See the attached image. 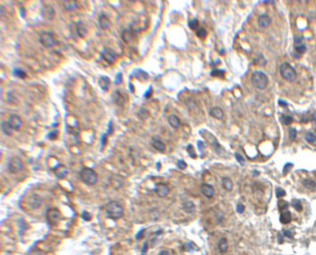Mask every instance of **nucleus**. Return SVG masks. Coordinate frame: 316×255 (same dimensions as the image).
<instances>
[{"label": "nucleus", "mask_w": 316, "mask_h": 255, "mask_svg": "<svg viewBox=\"0 0 316 255\" xmlns=\"http://www.w3.org/2000/svg\"><path fill=\"white\" fill-rule=\"evenodd\" d=\"M169 124L173 128V129H178L180 127V119L175 114H170L167 118Z\"/></svg>", "instance_id": "obj_20"}, {"label": "nucleus", "mask_w": 316, "mask_h": 255, "mask_svg": "<svg viewBox=\"0 0 316 255\" xmlns=\"http://www.w3.org/2000/svg\"><path fill=\"white\" fill-rule=\"evenodd\" d=\"M13 74L16 76V77L18 78H22V79H24L25 77H27V73L24 72V71L21 68H14L13 69Z\"/></svg>", "instance_id": "obj_32"}, {"label": "nucleus", "mask_w": 316, "mask_h": 255, "mask_svg": "<svg viewBox=\"0 0 316 255\" xmlns=\"http://www.w3.org/2000/svg\"><path fill=\"white\" fill-rule=\"evenodd\" d=\"M49 137H51L50 139H55L58 136V131H53L52 132H50V134L48 135Z\"/></svg>", "instance_id": "obj_47"}, {"label": "nucleus", "mask_w": 316, "mask_h": 255, "mask_svg": "<svg viewBox=\"0 0 316 255\" xmlns=\"http://www.w3.org/2000/svg\"><path fill=\"white\" fill-rule=\"evenodd\" d=\"M315 131H316V130H315Z\"/></svg>", "instance_id": "obj_61"}, {"label": "nucleus", "mask_w": 316, "mask_h": 255, "mask_svg": "<svg viewBox=\"0 0 316 255\" xmlns=\"http://www.w3.org/2000/svg\"><path fill=\"white\" fill-rule=\"evenodd\" d=\"M272 23V19L267 14H262L261 16L258 18V24L263 28L268 27Z\"/></svg>", "instance_id": "obj_13"}, {"label": "nucleus", "mask_w": 316, "mask_h": 255, "mask_svg": "<svg viewBox=\"0 0 316 255\" xmlns=\"http://www.w3.org/2000/svg\"><path fill=\"white\" fill-rule=\"evenodd\" d=\"M98 84L100 86V88L106 92V91L109 90V87L111 85V81L107 76H100V77L98 78Z\"/></svg>", "instance_id": "obj_16"}, {"label": "nucleus", "mask_w": 316, "mask_h": 255, "mask_svg": "<svg viewBox=\"0 0 316 255\" xmlns=\"http://www.w3.org/2000/svg\"><path fill=\"white\" fill-rule=\"evenodd\" d=\"M198 27H200V23H198V21H197V19L191 20V21L189 22V27H190L191 29L196 30V31H197V30L198 28H200Z\"/></svg>", "instance_id": "obj_34"}, {"label": "nucleus", "mask_w": 316, "mask_h": 255, "mask_svg": "<svg viewBox=\"0 0 316 255\" xmlns=\"http://www.w3.org/2000/svg\"><path fill=\"white\" fill-rule=\"evenodd\" d=\"M278 104L281 105V106H288V103L286 102V101H284V100H282V99H279V100H278Z\"/></svg>", "instance_id": "obj_53"}, {"label": "nucleus", "mask_w": 316, "mask_h": 255, "mask_svg": "<svg viewBox=\"0 0 316 255\" xmlns=\"http://www.w3.org/2000/svg\"><path fill=\"white\" fill-rule=\"evenodd\" d=\"M8 171L11 173H19L23 170V163L19 157H12L8 162Z\"/></svg>", "instance_id": "obj_5"}, {"label": "nucleus", "mask_w": 316, "mask_h": 255, "mask_svg": "<svg viewBox=\"0 0 316 255\" xmlns=\"http://www.w3.org/2000/svg\"><path fill=\"white\" fill-rule=\"evenodd\" d=\"M75 31L79 37H85L87 35V29L81 23H77L75 24Z\"/></svg>", "instance_id": "obj_23"}, {"label": "nucleus", "mask_w": 316, "mask_h": 255, "mask_svg": "<svg viewBox=\"0 0 316 255\" xmlns=\"http://www.w3.org/2000/svg\"><path fill=\"white\" fill-rule=\"evenodd\" d=\"M1 129H2L3 132L6 135H11L13 134V130H12V128L9 126L8 122H5V121L2 122V123H1Z\"/></svg>", "instance_id": "obj_31"}, {"label": "nucleus", "mask_w": 316, "mask_h": 255, "mask_svg": "<svg viewBox=\"0 0 316 255\" xmlns=\"http://www.w3.org/2000/svg\"><path fill=\"white\" fill-rule=\"evenodd\" d=\"M196 33H197V37H200V38H205L206 37V35H207V31H206V30L204 29V28H203V27H200V28H198L197 30V31H196Z\"/></svg>", "instance_id": "obj_35"}, {"label": "nucleus", "mask_w": 316, "mask_h": 255, "mask_svg": "<svg viewBox=\"0 0 316 255\" xmlns=\"http://www.w3.org/2000/svg\"><path fill=\"white\" fill-rule=\"evenodd\" d=\"M151 91H152V88H151V87H150V88H149V90H148V91H147V93H146V94L144 95V96H145V98H147V99H148V98H149V96H150V95H151V93H152V92H151Z\"/></svg>", "instance_id": "obj_55"}, {"label": "nucleus", "mask_w": 316, "mask_h": 255, "mask_svg": "<svg viewBox=\"0 0 316 255\" xmlns=\"http://www.w3.org/2000/svg\"><path fill=\"white\" fill-rule=\"evenodd\" d=\"M182 207H183V210L187 213H193L196 210V207L192 201H185L184 203H183Z\"/></svg>", "instance_id": "obj_22"}, {"label": "nucleus", "mask_w": 316, "mask_h": 255, "mask_svg": "<svg viewBox=\"0 0 316 255\" xmlns=\"http://www.w3.org/2000/svg\"><path fill=\"white\" fill-rule=\"evenodd\" d=\"M100 56H101V58H102L105 62L109 64H113L116 62V59H117V54L115 53V51L112 50L111 48H108V47L104 48L102 51H101Z\"/></svg>", "instance_id": "obj_8"}, {"label": "nucleus", "mask_w": 316, "mask_h": 255, "mask_svg": "<svg viewBox=\"0 0 316 255\" xmlns=\"http://www.w3.org/2000/svg\"><path fill=\"white\" fill-rule=\"evenodd\" d=\"M278 207H279V210H285V208L288 207V203L281 200L278 203Z\"/></svg>", "instance_id": "obj_43"}, {"label": "nucleus", "mask_w": 316, "mask_h": 255, "mask_svg": "<svg viewBox=\"0 0 316 255\" xmlns=\"http://www.w3.org/2000/svg\"><path fill=\"white\" fill-rule=\"evenodd\" d=\"M98 23L102 29H109L111 27V22L105 14H100L98 17Z\"/></svg>", "instance_id": "obj_14"}, {"label": "nucleus", "mask_w": 316, "mask_h": 255, "mask_svg": "<svg viewBox=\"0 0 316 255\" xmlns=\"http://www.w3.org/2000/svg\"><path fill=\"white\" fill-rule=\"evenodd\" d=\"M155 192L159 197H166L169 193V187L165 183H157L155 186Z\"/></svg>", "instance_id": "obj_11"}, {"label": "nucleus", "mask_w": 316, "mask_h": 255, "mask_svg": "<svg viewBox=\"0 0 316 255\" xmlns=\"http://www.w3.org/2000/svg\"><path fill=\"white\" fill-rule=\"evenodd\" d=\"M7 122H8L9 126L11 127L12 130H14V131H18L22 126V119H21V117L17 114L10 115Z\"/></svg>", "instance_id": "obj_10"}, {"label": "nucleus", "mask_w": 316, "mask_h": 255, "mask_svg": "<svg viewBox=\"0 0 316 255\" xmlns=\"http://www.w3.org/2000/svg\"><path fill=\"white\" fill-rule=\"evenodd\" d=\"M201 191L202 193L203 196H205L206 198H212L214 196V188L212 185L207 184V183H202L201 186Z\"/></svg>", "instance_id": "obj_12"}, {"label": "nucleus", "mask_w": 316, "mask_h": 255, "mask_svg": "<svg viewBox=\"0 0 316 255\" xmlns=\"http://www.w3.org/2000/svg\"><path fill=\"white\" fill-rule=\"evenodd\" d=\"M209 114L213 118L218 119V120H222L224 118V112L220 107H212L209 110Z\"/></svg>", "instance_id": "obj_17"}, {"label": "nucleus", "mask_w": 316, "mask_h": 255, "mask_svg": "<svg viewBox=\"0 0 316 255\" xmlns=\"http://www.w3.org/2000/svg\"><path fill=\"white\" fill-rule=\"evenodd\" d=\"M304 138L307 140L308 143L310 144H316V135L313 134L312 131H307L305 132L304 135Z\"/></svg>", "instance_id": "obj_29"}, {"label": "nucleus", "mask_w": 316, "mask_h": 255, "mask_svg": "<svg viewBox=\"0 0 316 255\" xmlns=\"http://www.w3.org/2000/svg\"><path fill=\"white\" fill-rule=\"evenodd\" d=\"M132 36H133V34H132L131 29H125L123 33H122V38H123V40L126 43L130 42Z\"/></svg>", "instance_id": "obj_28"}, {"label": "nucleus", "mask_w": 316, "mask_h": 255, "mask_svg": "<svg viewBox=\"0 0 316 255\" xmlns=\"http://www.w3.org/2000/svg\"><path fill=\"white\" fill-rule=\"evenodd\" d=\"M279 119H280V121H281V123H282L283 125H285V126H288V125H290V124H292L293 121H294V119H293L292 116H290V115H285V114H282L281 116H280Z\"/></svg>", "instance_id": "obj_30"}, {"label": "nucleus", "mask_w": 316, "mask_h": 255, "mask_svg": "<svg viewBox=\"0 0 316 255\" xmlns=\"http://www.w3.org/2000/svg\"><path fill=\"white\" fill-rule=\"evenodd\" d=\"M295 51H296V53L299 54V56H300L307 51V46H305L304 43L297 44V45H295Z\"/></svg>", "instance_id": "obj_33"}, {"label": "nucleus", "mask_w": 316, "mask_h": 255, "mask_svg": "<svg viewBox=\"0 0 316 255\" xmlns=\"http://www.w3.org/2000/svg\"><path fill=\"white\" fill-rule=\"evenodd\" d=\"M236 159L241 166H244V164H245V160H244V158L240 154H238V153H236Z\"/></svg>", "instance_id": "obj_41"}, {"label": "nucleus", "mask_w": 316, "mask_h": 255, "mask_svg": "<svg viewBox=\"0 0 316 255\" xmlns=\"http://www.w3.org/2000/svg\"><path fill=\"white\" fill-rule=\"evenodd\" d=\"M112 99H113V101H114V102H115L117 105L123 106V105L125 104L126 99H125V98H124L123 94H122L121 92L118 91V90L115 91L114 93H113V95H112Z\"/></svg>", "instance_id": "obj_15"}, {"label": "nucleus", "mask_w": 316, "mask_h": 255, "mask_svg": "<svg viewBox=\"0 0 316 255\" xmlns=\"http://www.w3.org/2000/svg\"><path fill=\"white\" fill-rule=\"evenodd\" d=\"M222 186L225 190L227 191H232L233 190V181L231 180V178L229 177H223L222 178Z\"/></svg>", "instance_id": "obj_26"}, {"label": "nucleus", "mask_w": 316, "mask_h": 255, "mask_svg": "<svg viewBox=\"0 0 316 255\" xmlns=\"http://www.w3.org/2000/svg\"><path fill=\"white\" fill-rule=\"evenodd\" d=\"M251 83L253 84L254 87H256L259 90H264L267 88L268 84V79L266 73H264L263 71L256 70L254 71L251 75Z\"/></svg>", "instance_id": "obj_3"}, {"label": "nucleus", "mask_w": 316, "mask_h": 255, "mask_svg": "<svg viewBox=\"0 0 316 255\" xmlns=\"http://www.w3.org/2000/svg\"><path fill=\"white\" fill-rule=\"evenodd\" d=\"M197 147L201 153L204 152V143H203L202 141H197Z\"/></svg>", "instance_id": "obj_48"}, {"label": "nucleus", "mask_w": 316, "mask_h": 255, "mask_svg": "<svg viewBox=\"0 0 316 255\" xmlns=\"http://www.w3.org/2000/svg\"><path fill=\"white\" fill-rule=\"evenodd\" d=\"M82 218L84 219V220H86V221H89V220H91V215L90 212L84 210L82 212Z\"/></svg>", "instance_id": "obj_42"}, {"label": "nucleus", "mask_w": 316, "mask_h": 255, "mask_svg": "<svg viewBox=\"0 0 316 255\" xmlns=\"http://www.w3.org/2000/svg\"><path fill=\"white\" fill-rule=\"evenodd\" d=\"M46 218H47L49 224H51V225H55L62 219V213L55 207L49 208L47 212H46Z\"/></svg>", "instance_id": "obj_6"}, {"label": "nucleus", "mask_w": 316, "mask_h": 255, "mask_svg": "<svg viewBox=\"0 0 316 255\" xmlns=\"http://www.w3.org/2000/svg\"><path fill=\"white\" fill-rule=\"evenodd\" d=\"M62 5L64 9L67 11H73V10L78 8V3L74 0H64V1H62Z\"/></svg>", "instance_id": "obj_21"}, {"label": "nucleus", "mask_w": 316, "mask_h": 255, "mask_svg": "<svg viewBox=\"0 0 316 255\" xmlns=\"http://www.w3.org/2000/svg\"><path fill=\"white\" fill-rule=\"evenodd\" d=\"M79 177L87 185H94L98 180V173L91 167H83L79 172Z\"/></svg>", "instance_id": "obj_2"}, {"label": "nucleus", "mask_w": 316, "mask_h": 255, "mask_svg": "<svg viewBox=\"0 0 316 255\" xmlns=\"http://www.w3.org/2000/svg\"><path fill=\"white\" fill-rule=\"evenodd\" d=\"M224 54H225V50H224V49L220 50V55H224Z\"/></svg>", "instance_id": "obj_60"}, {"label": "nucleus", "mask_w": 316, "mask_h": 255, "mask_svg": "<svg viewBox=\"0 0 316 255\" xmlns=\"http://www.w3.org/2000/svg\"><path fill=\"white\" fill-rule=\"evenodd\" d=\"M106 137H107V135H103L102 137H101V144L102 145H105L106 143Z\"/></svg>", "instance_id": "obj_54"}, {"label": "nucleus", "mask_w": 316, "mask_h": 255, "mask_svg": "<svg viewBox=\"0 0 316 255\" xmlns=\"http://www.w3.org/2000/svg\"><path fill=\"white\" fill-rule=\"evenodd\" d=\"M284 236L287 237V238L292 239V238H293V233H292L291 231H289V230H285V231H284Z\"/></svg>", "instance_id": "obj_50"}, {"label": "nucleus", "mask_w": 316, "mask_h": 255, "mask_svg": "<svg viewBox=\"0 0 316 255\" xmlns=\"http://www.w3.org/2000/svg\"><path fill=\"white\" fill-rule=\"evenodd\" d=\"M292 206H293L298 211H300V210H303L302 203H300V201H299V200H293V202H292Z\"/></svg>", "instance_id": "obj_37"}, {"label": "nucleus", "mask_w": 316, "mask_h": 255, "mask_svg": "<svg viewBox=\"0 0 316 255\" xmlns=\"http://www.w3.org/2000/svg\"><path fill=\"white\" fill-rule=\"evenodd\" d=\"M279 220L280 222H281L282 224H288L291 222L292 220V216H291V212L286 210L281 213V215H280L279 217Z\"/></svg>", "instance_id": "obj_25"}, {"label": "nucleus", "mask_w": 316, "mask_h": 255, "mask_svg": "<svg viewBox=\"0 0 316 255\" xmlns=\"http://www.w3.org/2000/svg\"><path fill=\"white\" fill-rule=\"evenodd\" d=\"M294 42H295V45L303 43V37L302 36H296L295 39H294Z\"/></svg>", "instance_id": "obj_49"}, {"label": "nucleus", "mask_w": 316, "mask_h": 255, "mask_svg": "<svg viewBox=\"0 0 316 255\" xmlns=\"http://www.w3.org/2000/svg\"><path fill=\"white\" fill-rule=\"evenodd\" d=\"M53 171H55V175H57L58 177H59V178H63L68 173L67 169H66L63 165H58V167H54Z\"/></svg>", "instance_id": "obj_18"}, {"label": "nucleus", "mask_w": 316, "mask_h": 255, "mask_svg": "<svg viewBox=\"0 0 316 255\" xmlns=\"http://www.w3.org/2000/svg\"><path fill=\"white\" fill-rule=\"evenodd\" d=\"M244 210H245V207H244V205H242V203H238V205L236 206V211L238 213H243Z\"/></svg>", "instance_id": "obj_45"}, {"label": "nucleus", "mask_w": 316, "mask_h": 255, "mask_svg": "<svg viewBox=\"0 0 316 255\" xmlns=\"http://www.w3.org/2000/svg\"><path fill=\"white\" fill-rule=\"evenodd\" d=\"M27 203L31 210H37L42 205V198L37 194H30L27 197Z\"/></svg>", "instance_id": "obj_9"}, {"label": "nucleus", "mask_w": 316, "mask_h": 255, "mask_svg": "<svg viewBox=\"0 0 316 255\" xmlns=\"http://www.w3.org/2000/svg\"><path fill=\"white\" fill-rule=\"evenodd\" d=\"M279 70L282 78L288 81V82H294L296 78H297V72H296L293 66L288 63H283L280 65Z\"/></svg>", "instance_id": "obj_4"}, {"label": "nucleus", "mask_w": 316, "mask_h": 255, "mask_svg": "<svg viewBox=\"0 0 316 255\" xmlns=\"http://www.w3.org/2000/svg\"><path fill=\"white\" fill-rule=\"evenodd\" d=\"M187 151H188V153H189V155H190L191 158H194V159H195V158L197 157L196 152H195V150H194L193 146H192L191 144H189V145L187 146Z\"/></svg>", "instance_id": "obj_38"}, {"label": "nucleus", "mask_w": 316, "mask_h": 255, "mask_svg": "<svg viewBox=\"0 0 316 255\" xmlns=\"http://www.w3.org/2000/svg\"><path fill=\"white\" fill-rule=\"evenodd\" d=\"M224 74H225V71L224 70H219V69H215L211 72L212 76H220V77H223Z\"/></svg>", "instance_id": "obj_40"}, {"label": "nucleus", "mask_w": 316, "mask_h": 255, "mask_svg": "<svg viewBox=\"0 0 316 255\" xmlns=\"http://www.w3.org/2000/svg\"><path fill=\"white\" fill-rule=\"evenodd\" d=\"M177 167H179L180 170H185L187 167V164L183 160H179L177 162Z\"/></svg>", "instance_id": "obj_44"}, {"label": "nucleus", "mask_w": 316, "mask_h": 255, "mask_svg": "<svg viewBox=\"0 0 316 255\" xmlns=\"http://www.w3.org/2000/svg\"><path fill=\"white\" fill-rule=\"evenodd\" d=\"M263 3H266V4H274L275 1H267V0H264V1H262Z\"/></svg>", "instance_id": "obj_59"}, {"label": "nucleus", "mask_w": 316, "mask_h": 255, "mask_svg": "<svg viewBox=\"0 0 316 255\" xmlns=\"http://www.w3.org/2000/svg\"><path fill=\"white\" fill-rule=\"evenodd\" d=\"M105 210H106L107 216L111 219H114V220L121 218L124 214L123 206L117 201H111L110 203H107Z\"/></svg>", "instance_id": "obj_1"}, {"label": "nucleus", "mask_w": 316, "mask_h": 255, "mask_svg": "<svg viewBox=\"0 0 316 255\" xmlns=\"http://www.w3.org/2000/svg\"><path fill=\"white\" fill-rule=\"evenodd\" d=\"M122 81H123V79H122V73L118 72V73H117V75H116L115 83L116 84H120V83H122Z\"/></svg>", "instance_id": "obj_46"}, {"label": "nucleus", "mask_w": 316, "mask_h": 255, "mask_svg": "<svg viewBox=\"0 0 316 255\" xmlns=\"http://www.w3.org/2000/svg\"><path fill=\"white\" fill-rule=\"evenodd\" d=\"M292 166H293L292 164H287V165H285V167H284V171H283V174H286V172L289 171L288 167H291Z\"/></svg>", "instance_id": "obj_52"}, {"label": "nucleus", "mask_w": 316, "mask_h": 255, "mask_svg": "<svg viewBox=\"0 0 316 255\" xmlns=\"http://www.w3.org/2000/svg\"><path fill=\"white\" fill-rule=\"evenodd\" d=\"M302 183L307 189H308L310 191H313L316 189V182L313 181L312 179H308V178H307V179H304Z\"/></svg>", "instance_id": "obj_27"}, {"label": "nucleus", "mask_w": 316, "mask_h": 255, "mask_svg": "<svg viewBox=\"0 0 316 255\" xmlns=\"http://www.w3.org/2000/svg\"><path fill=\"white\" fill-rule=\"evenodd\" d=\"M159 255H169V252L167 250H162L159 253Z\"/></svg>", "instance_id": "obj_56"}, {"label": "nucleus", "mask_w": 316, "mask_h": 255, "mask_svg": "<svg viewBox=\"0 0 316 255\" xmlns=\"http://www.w3.org/2000/svg\"><path fill=\"white\" fill-rule=\"evenodd\" d=\"M275 192H276V197L277 198H282V197H284L285 195H286V192H285V190H283L282 188H279V187L276 188Z\"/></svg>", "instance_id": "obj_39"}, {"label": "nucleus", "mask_w": 316, "mask_h": 255, "mask_svg": "<svg viewBox=\"0 0 316 255\" xmlns=\"http://www.w3.org/2000/svg\"><path fill=\"white\" fill-rule=\"evenodd\" d=\"M297 137V130L295 128H290L289 129V138L291 141H294Z\"/></svg>", "instance_id": "obj_36"}, {"label": "nucleus", "mask_w": 316, "mask_h": 255, "mask_svg": "<svg viewBox=\"0 0 316 255\" xmlns=\"http://www.w3.org/2000/svg\"><path fill=\"white\" fill-rule=\"evenodd\" d=\"M112 132V122H109L108 125V134H111Z\"/></svg>", "instance_id": "obj_57"}, {"label": "nucleus", "mask_w": 316, "mask_h": 255, "mask_svg": "<svg viewBox=\"0 0 316 255\" xmlns=\"http://www.w3.org/2000/svg\"><path fill=\"white\" fill-rule=\"evenodd\" d=\"M228 247H229V243H228L227 239L226 238H221L220 241H219V242H218L219 251H220L221 253H225L228 250Z\"/></svg>", "instance_id": "obj_24"}, {"label": "nucleus", "mask_w": 316, "mask_h": 255, "mask_svg": "<svg viewBox=\"0 0 316 255\" xmlns=\"http://www.w3.org/2000/svg\"><path fill=\"white\" fill-rule=\"evenodd\" d=\"M143 236H144V230H141L138 234L136 235V239H140L143 238Z\"/></svg>", "instance_id": "obj_51"}, {"label": "nucleus", "mask_w": 316, "mask_h": 255, "mask_svg": "<svg viewBox=\"0 0 316 255\" xmlns=\"http://www.w3.org/2000/svg\"><path fill=\"white\" fill-rule=\"evenodd\" d=\"M152 144H153V147H154L156 150L160 151V152H164L165 150V144L161 139L158 138V137H154V138H153Z\"/></svg>", "instance_id": "obj_19"}, {"label": "nucleus", "mask_w": 316, "mask_h": 255, "mask_svg": "<svg viewBox=\"0 0 316 255\" xmlns=\"http://www.w3.org/2000/svg\"><path fill=\"white\" fill-rule=\"evenodd\" d=\"M147 248H148V244H147V242L144 244V246H143V248H142V252H146V250H147Z\"/></svg>", "instance_id": "obj_58"}, {"label": "nucleus", "mask_w": 316, "mask_h": 255, "mask_svg": "<svg viewBox=\"0 0 316 255\" xmlns=\"http://www.w3.org/2000/svg\"><path fill=\"white\" fill-rule=\"evenodd\" d=\"M39 41L45 48H52L57 44V41H55L54 35L51 32H47V31H44L40 34Z\"/></svg>", "instance_id": "obj_7"}]
</instances>
